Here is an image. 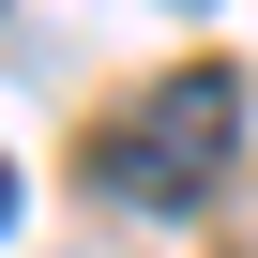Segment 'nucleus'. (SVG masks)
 Wrapping results in <instances>:
<instances>
[{
    "label": "nucleus",
    "instance_id": "nucleus-2",
    "mask_svg": "<svg viewBox=\"0 0 258 258\" xmlns=\"http://www.w3.org/2000/svg\"><path fill=\"white\" fill-rule=\"evenodd\" d=\"M0 213H16V167H0Z\"/></svg>",
    "mask_w": 258,
    "mask_h": 258
},
{
    "label": "nucleus",
    "instance_id": "nucleus-1",
    "mask_svg": "<svg viewBox=\"0 0 258 258\" xmlns=\"http://www.w3.org/2000/svg\"><path fill=\"white\" fill-rule=\"evenodd\" d=\"M228 137H243V91H228V76H167V91L106 137V198L182 213V198H213V182H228Z\"/></svg>",
    "mask_w": 258,
    "mask_h": 258
}]
</instances>
